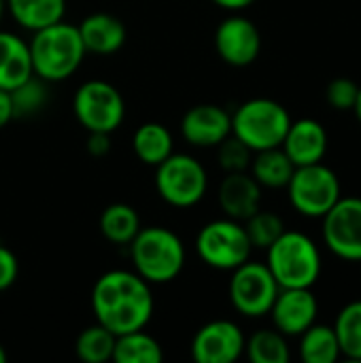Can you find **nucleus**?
I'll return each mask as SVG.
<instances>
[{"label": "nucleus", "instance_id": "obj_4", "mask_svg": "<svg viewBox=\"0 0 361 363\" xmlns=\"http://www.w3.org/2000/svg\"><path fill=\"white\" fill-rule=\"evenodd\" d=\"M134 272L151 285L172 283L185 266V245L168 228H140L128 245Z\"/></svg>", "mask_w": 361, "mask_h": 363}, {"label": "nucleus", "instance_id": "obj_30", "mask_svg": "<svg viewBox=\"0 0 361 363\" xmlns=\"http://www.w3.org/2000/svg\"><path fill=\"white\" fill-rule=\"evenodd\" d=\"M13 98V108H15V117H26V115H34L36 111H40L47 102V89H45V81L38 79L36 74H32L26 83H21L19 87H15L11 91Z\"/></svg>", "mask_w": 361, "mask_h": 363}, {"label": "nucleus", "instance_id": "obj_7", "mask_svg": "<svg viewBox=\"0 0 361 363\" xmlns=\"http://www.w3.org/2000/svg\"><path fill=\"white\" fill-rule=\"evenodd\" d=\"M251 251L253 247L243 221L230 217L209 221L196 236L198 257L215 270L232 272L251 257Z\"/></svg>", "mask_w": 361, "mask_h": 363}, {"label": "nucleus", "instance_id": "obj_29", "mask_svg": "<svg viewBox=\"0 0 361 363\" xmlns=\"http://www.w3.org/2000/svg\"><path fill=\"white\" fill-rule=\"evenodd\" d=\"M245 225V232L251 240V247L253 249H268L283 232H285V223L283 219L272 213V211H257L253 213L249 219L243 221Z\"/></svg>", "mask_w": 361, "mask_h": 363}, {"label": "nucleus", "instance_id": "obj_21", "mask_svg": "<svg viewBox=\"0 0 361 363\" xmlns=\"http://www.w3.org/2000/svg\"><path fill=\"white\" fill-rule=\"evenodd\" d=\"M251 177L266 189H283L287 187L296 166L287 157V153L281 147L274 149H264L253 153L251 160Z\"/></svg>", "mask_w": 361, "mask_h": 363}, {"label": "nucleus", "instance_id": "obj_25", "mask_svg": "<svg viewBox=\"0 0 361 363\" xmlns=\"http://www.w3.org/2000/svg\"><path fill=\"white\" fill-rule=\"evenodd\" d=\"M113 362L162 363L164 362V349L145 330H136V332H128V334L117 336L115 351H113Z\"/></svg>", "mask_w": 361, "mask_h": 363}, {"label": "nucleus", "instance_id": "obj_6", "mask_svg": "<svg viewBox=\"0 0 361 363\" xmlns=\"http://www.w3.org/2000/svg\"><path fill=\"white\" fill-rule=\"evenodd\" d=\"M287 196L296 213L309 219H321L343 198V187L338 174L319 162L296 166L287 183Z\"/></svg>", "mask_w": 361, "mask_h": 363}, {"label": "nucleus", "instance_id": "obj_11", "mask_svg": "<svg viewBox=\"0 0 361 363\" xmlns=\"http://www.w3.org/2000/svg\"><path fill=\"white\" fill-rule=\"evenodd\" d=\"M321 238L332 255L361 262V198H340L321 217Z\"/></svg>", "mask_w": 361, "mask_h": 363}, {"label": "nucleus", "instance_id": "obj_32", "mask_svg": "<svg viewBox=\"0 0 361 363\" xmlns=\"http://www.w3.org/2000/svg\"><path fill=\"white\" fill-rule=\"evenodd\" d=\"M357 94H360V85L347 77H340V79H334L328 83L326 87V100L332 108L336 111H353L355 106V100H357Z\"/></svg>", "mask_w": 361, "mask_h": 363}, {"label": "nucleus", "instance_id": "obj_22", "mask_svg": "<svg viewBox=\"0 0 361 363\" xmlns=\"http://www.w3.org/2000/svg\"><path fill=\"white\" fill-rule=\"evenodd\" d=\"M132 149L143 164L157 166L174 151V140H172V134L166 125L149 121V123H143L134 132Z\"/></svg>", "mask_w": 361, "mask_h": 363}, {"label": "nucleus", "instance_id": "obj_39", "mask_svg": "<svg viewBox=\"0 0 361 363\" xmlns=\"http://www.w3.org/2000/svg\"><path fill=\"white\" fill-rule=\"evenodd\" d=\"M6 362V351H4V347L0 345V363Z\"/></svg>", "mask_w": 361, "mask_h": 363}, {"label": "nucleus", "instance_id": "obj_10", "mask_svg": "<svg viewBox=\"0 0 361 363\" xmlns=\"http://www.w3.org/2000/svg\"><path fill=\"white\" fill-rule=\"evenodd\" d=\"M281 287L272 272L262 262L247 259L232 270L230 279V302L247 319L266 317L279 296Z\"/></svg>", "mask_w": 361, "mask_h": 363}, {"label": "nucleus", "instance_id": "obj_3", "mask_svg": "<svg viewBox=\"0 0 361 363\" xmlns=\"http://www.w3.org/2000/svg\"><path fill=\"white\" fill-rule=\"evenodd\" d=\"M266 266L281 289H313L321 277L323 259L317 242L298 230H285L268 249Z\"/></svg>", "mask_w": 361, "mask_h": 363}, {"label": "nucleus", "instance_id": "obj_1", "mask_svg": "<svg viewBox=\"0 0 361 363\" xmlns=\"http://www.w3.org/2000/svg\"><path fill=\"white\" fill-rule=\"evenodd\" d=\"M91 308L96 321L115 336L145 330L155 311L151 283L134 270H109L91 289Z\"/></svg>", "mask_w": 361, "mask_h": 363}, {"label": "nucleus", "instance_id": "obj_9", "mask_svg": "<svg viewBox=\"0 0 361 363\" xmlns=\"http://www.w3.org/2000/svg\"><path fill=\"white\" fill-rule=\"evenodd\" d=\"M72 111L87 132L113 134L126 119V100L115 85L91 79L74 91Z\"/></svg>", "mask_w": 361, "mask_h": 363}, {"label": "nucleus", "instance_id": "obj_36", "mask_svg": "<svg viewBox=\"0 0 361 363\" xmlns=\"http://www.w3.org/2000/svg\"><path fill=\"white\" fill-rule=\"evenodd\" d=\"M211 2L217 4V6H221V9H226V11H230V13H238V11L249 9L257 0H211Z\"/></svg>", "mask_w": 361, "mask_h": 363}, {"label": "nucleus", "instance_id": "obj_28", "mask_svg": "<svg viewBox=\"0 0 361 363\" xmlns=\"http://www.w3.org/2000/svg\"><path fill=\"white\" fill-rule=\"evenodd\" d=\"M115 340H117V336L96 321L94 325L85 328L79 334L77 345H74L77 357L85 363L111 362L113 351H115Z\"/></svg>", "mask_w": 361, "mask_h": 363}, {"label": "nucleus", "instance_id": "obj_17", "mask_svg": "<svg viewBox=\"0 0 361 363\" xmlns=\"http://www.w3.org/2000/svg\"><path fill=\"white\" fill-rule=\"evenodd\" d=\"M217 202L226 217L245 221L262 208V185L245 172H228L219 185Z\"/></svg>", "mask_w": 361, "mask_h": 363}, {"label": "nucleus", "instance_id": "obj_38", "mask_svg": "<svg viewBox=\"0 0 361 363\" xmlns=\"http://www.w3.org/2000/svg\"><path fill=\"white\" fill-rule=\"evenodd\" d=\"M4 9H6V2L0 0V23H2V17H4Z\"/></svg>", "mask_w": 361, "mask_h": 363}, {"label": "nucleus", "instance_id": "obj_31", "mask_svg": "<svg viewBox=\"0 0 361 363\" xmlns=\"http://www.w3.org/2000/svg\"><path fill=\"white\" fill-rule=\"evenodd\" d=\"M217 160H219V166L226 170V174L228 172H245L251 166L253 151L243 140H238L234 134H230L226 140H221L217 145Z\"/></svg>", "mask_w": 361, "mask_h": 363}, {"label": "nucleus", "instance_id": "obj_18", "mask_svg": "<svg viewBox=\"0 0 361 363\" xmlns=\"http://www.w3.org/2000/svg\"><path fill=\"white\" fill-rule=\"evenodd\" d=\"M77 28L87 53L111 55L126 45V26L111 13H91Z\"/></svg>", "mask_w": 361, "mask_h": 363}, {"label": "nucleus", "instance_id": "obj_20", "mask_svg": "<svg viewBox=\"0 0 361 363\" xmlns=\"http://www.w3.org/2000/svg\"><path fill=\"white\" fill-rule=\"evenodd\" d=\"M4 2L13 19L30 32L62 21L66 13V0H4Z\"/></svg>", "mask_w": 361, "mask_h": 363}, {"label": "nucleus", "instance_id": "obj_15", "mask_svg": "<svg viewBox=\"0 0 361 363\" xmlns=\"http://www.w3.org/2000/svg\"><path fill=\"white\" fill-rule=\"evenodd\" d=\"M181 134L191 147H217L232 134V115L219 104H198L183 115Z\"/></svg>", "mask_w": 361, "mask_h": 363}, {"label": "nucleus", "instance_id": "obj_27", "mask_svg": "<svg viewBox=\"0 0 361 363\" xmlns=\"http://www.w3.org/2000/svg\"><path fill=\"white\" fill-rule=\"evenodd\" d=\"M332 328L340 345V355L351 362H361V300L345 304Z\"/></svg>", "mask_w": 361, "mask_h": 363}, {"label": "nucleus", "instance_id": "obj_23", "mask_svg": "<svg viewBox=\"0 0 361 363\" xmlns=\"http://www.w3.org/2000/svg\"><path fill=\"white\" fill-rule=\"evenodd\" d=\"M100 234L113 245H130L140 230V217L134 206L115 202L100 215Z\"/></svg>", "mask_w": 361, "mask_h": 363}, {"label": "nucleus", "instance_id": "obj_37", "mask_svg": "<svg viewBox=\"0 0 361 363\" xmlns=\"http://www.w3.org/2000/svg\"><path fill=\"white\" fill-rule=\"evenodd\" d=\"M353 113H355V117H357V121H360V125H361V85H360V94H357V100H355V106H353Z\"/></svg>", "mask_w": 361, "mask_h": 363}, {"label": "nucleus", "instance_id": "obj_2", "mask_svg": "<svg viewBox=\"0 0 361 363\" xmlns=\"http://www.w3.org/2000/svg\"><path fill=\"white\" fill-rule=\"evenodd\" d=\"M30 45L32 70L45 83H60L70 79L83 64L87 51L81 40L79 28L64 19L36 30Z\"/></svg>", "mask_w": 361, "mask_h": 363}, {"label": "nucleus", "instance_id": "obj_24", "mask_svg": "<svg viewBox=\"0 0 361 363\" xmlns=\"http://www.w3.org/2000/svg\"><path fill=\"white\" fill-rule=\"evenodd\" d=\"M298 338H300V357L304 363H336L343 357L332 325L313 323Z\"/></svg>", "mask_w": 361, "mask_h": 363}, {"label": "nucleus", "instance_id": "obj_13", "mask_svg": "<svg viewBox=\"0 0 361 363\" xmlns=\"http://www.w3.org/2000/svg\"><path fill=\"white\" fill-rule=\"evenodd\" d=\"M245 334L228 319L209 321L191 340V357L198 363H234L245 355Z\"/></svg>", "mask_w": 361, "mask_h": 363}, {"label": "nucleus", "instance_id": "obj_34", "mask_svg": "<svg viewBox=\"0 0 361 363\" xmlns=\"http://www.w3.org/2000/svg\"><path fill=\"white\" fill-rule=\"evenodd\" d=\"M111 151V134L106 132H89L87 138V153L94 157H104Z\"/></svg>", "mask_w": 361, "mask_h": 363}, {"label": "nucleus", "instance_id": "obj_35", "mask_svg": "<svg viewBox=\"0 0 361 363\" xmlns=\"http://www.w3.org/2000/svg\"><path fill=\"white\" fill-rule=\"evenodd\" d=\"M15 119V108H13V98L11 91L0 89V130L9 125Z\"/></svg>", "mask_w": 361, "mask_h": 363}, {"label": "nucleus", "instance_id": "obj_5", "mask_svg": "<svg viewBox=\"0 0 361 363\" xmlns=\"http://www.w3.org/2000/svg\"><path fill=\"white\" fill-rule=\"evenodd\" d=\"M289 123L287 108L270 98H251L232 113V134L253 153L281 147Z\"/></svg>", "mask_w": 361, "mask_h": 363}, {"label": "nucleus", "instance_id": "obj_12", "mask_svg": "<svg viewBox=\"0 0 361 363\" xmlns=\"http://www.w3.org/2000/svg\"><path fill=\"white\" fill-rule=\"evenodd\" d=\"M215 49L217 55L236 68L251 66L262 51V32L245 15L232 13L215 30Z\"/></svg>", "mask_w": 361, "mask_h": 363}, {"label": "nucleus", "instance_id": "obj_16", "mask_svg": "<svg viewBox=\"0 0 361 363\" xmlns=\"http://www.w3.org/2000/svg\"><path fill=\"white\" fill-rule=\"evenodd\" d=\"M294 166H309L323 162L328 153V132L321 121L304 117L289 123V130L281 143Z\"/></svg>", "mask_w": 361, "mask_h": 363}, {"label": "nucleus", "instance_id": "obj_26", "mask_svg": "<svg viewBox=\"0 0 361 363\" xmlns=\"http://www.w3.org/2000/svg\"><path fill=\"white\" fill-rule=\"evenodd\" d=\"M245 353L251 363H289L291 351L287 336L279 330H260L245 342Z\"/></svg>", "mask_w": 361, "mask_h": 363}, {"label": "nucleus", "instance_id": "obj_14", "mask_svg": "<svg viewBox=\"0 0 361 363\" xmlns=\"http://www.w3.org/2000/svg\"><path fill=\"white\" fill-rule=\"evenodd\" d=\"M268 315L274 330H279L287 338H298L313 323H317L319 302L313 289H281Z\"/></svg>", "mask_w": 361, "mask_h": 363}, {"label": "nucleus", "instance_id": "obj_19", "mask_svg": "<svg viewBox=\"0 0 361 363\" xmlns=\"http://www.w3.org/2000/svg\"><path fill=\"white\" fill-rule=\"evenodd\" d=\"M32 74L30 45L17 34L0 30V89L13 91Z\"/></svg>", "mask_w": 361, "mask_h": 363}, {"label": "nucleus", "instance_id": "obj_33", "mask_svg": "<svg viewBox=\"0 0 361 363\" xmlns=\"http://www.w3.org/2000/svg\"><path fill=\"white\" fill-rule=\"evenodd\" d=\"M19 277V262L15 253L0 245V291H6Z\"/></svg>", "mask_w": 361, "mask_h": 363}, {"label": "nucleus", "instance_id": "obj_8", "mask_svg": "<svg viewBox=\"0 0 361 363\" xmlns=\"http://www.w3.org/2000/svg\"><path fill=\"white\" fill-rule=\"evenodd\" d=\"M155 187L166 204L174 208H191L204 198L209 174L196 157L172 151L155 166Z\"/></svg>", "mask_w": 361, "mask_h": 363}]
</instances>
